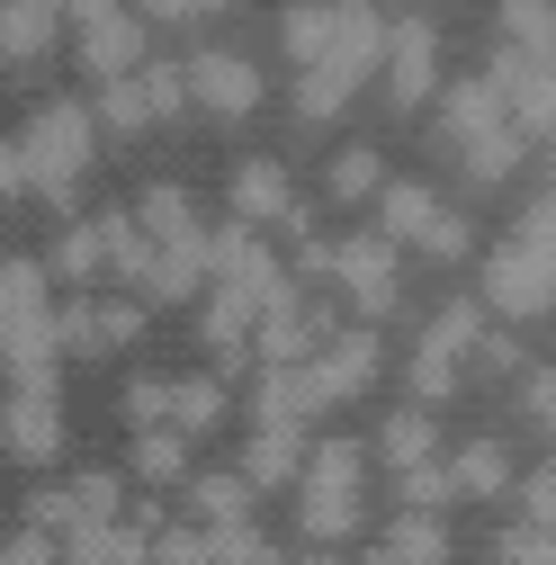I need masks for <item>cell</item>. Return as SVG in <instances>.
Segmentation results:
<instances>
[{"label": "cell", "mask_w": 556, "mask_h": 565, "mask_svg": "<svg viewBox=\"0 0 556 565\" xmlns=\"http://www.w3.org/2000/svg\"><path fill=\"white\" fill-rule=\"evenodd\" d=\"M413 225H431V198L423 189H386V234H413Z\"/></svg>", "instance_id": "cell-11"}, {"label": "cell", "mask_w": 556, "mask_h": 565, "mask_svg": "<svg viewBox=\"0 0 556 565\" xmlns=\"http://www.w3.org/2000/svg\"><path fill=\"white\" fill-rule=\"evenodd\" d=\"M0 565H45V547H36V539H10V547H0Z\"/></svg>", "instance_id": "cell-18"}, {"label": "cell", "mask_w": 556, "mask_h": 565, "mask_svg": "<svg viewBox=\"0 0 556 565\" xmlns=\"http://www.w3.org/2000/svg\"><path fill=\"white\" fill-rule=\"evenodd\" d=\"M54 10H73V19H82V28H90V19H99V10H117V0H54Z\"/></svg>", "instance_id": "cell-19"}, {"label": "cell", "mask_w": 556, "mask_h": 565, "mask_svg": "<svg viewBox=\"0 0 556 565\" xmlns=\"http://www.w3.org/2000/svg\"><path fill=\"white\" fill-rule=\"evenodd\" d=\"M197 10H216V0H197Z\"/></svg>", "instance_id": "cell-21"}, {"label": "cell", "mask_w": 556, "mask_h": 565, "mask_svg": "<svg viewBox=\"0 0 556 565\" xmlns=\"http://www.w3.org/2000/svg\"><path fill=\"white\" fill-rule=\"evenodd\" d=\"M82 54H90V73H99V82H126L135 63H145V28H135L126 10H99V19L82 28Z\"/></svg>", "instance_id": "cell-2"}, {"label": "cell", "mask_w": 556, "mask_h": 565, "mask_svg": "<svg viewBox=\"0 0 556 565\" xmlns=\"http://www.w3.org/2000/svg\"><path fill=\"white\" fill-rule=\"evenodd\" d=\"M234 206H243V216H288V180L260 171V162H243L234 171Z\"/></svg>", "instance_id": "cell-7"}, {"label": "cell", "mask_w": 556, "mask_h": 565, "mask_svg": "<svg viewBox=\"0 0 556 565\" xmlns=\"http://www.w3.org/2000/svg\"><path fill=\"white\" fill-rule=\"evenodd\" d=\"M386 54H395V90H404V99H423V90H431V36H423V28H404V36H386Z\"/></svg>", "instance_id": "cell-6"}, {"label": "cell", "mask_w": 556, "mask_h": 565, "mask_svg": "<svg viewBox=\"0 0 556 565\" xmlns=\"http://www.w3.org/2000/svg\"><path fill=\"white\" fill-rule=\"evenodd\" d=\"M54 431H63V422H54V395H45V386H19V404H10V449H19V458H45Z\"/></svg>", "instance_id": "cell-4"}, {"label": "cell", "mask_w": 556, "mask_h": 565, "mask_svg": "<svg viewBox=\"0 0 556 565\" xmlns=\"http://www.w3.org/2000/svg\"><path fill=\"white\" fill-rule=\"evenodd\" d=\"M99 117L135 135V126H145V117H153V108H145V82H108V90H99Z\"/></svg>", "instance_id": "cell-9"}, {"label": "cell", "mask_w": 556, "mask_h": 565, "mask_svg": "<svg viewBox=\"0 0 556 565\" xmlns=\"http://www.w3.org/2000/svg\"><path fill=\"white\" fill-rule=\"evenodd\" d=\"M145 476H180V440H171V431L145 440Z\"/></svg>", "instance_id": "cell-16"}, {"label": "cell", "mask_w": 556, "mask_h": 565, "mask_svg": "<svg viewBox=\"0 0 556 565\" xmlns=\"http://www.w3.org/2000/svg\"><path fill=\"white\" fill-rule=\"evenodd\" d=\"M54 260H63V278H90L108 252H99V234H63V252H54Z\"/></svg>", "instance_id": "cell-12"}, {"label": "cell", "mask_w": 556, "mask_h": 565, "mask_svg": "<svg viewBox=\"0 0 556 565\" xmlns=\"http://www.w3.org/2000/svg\"><path fill=\"white\" fill-rule=\"evenodd\" d=\"M189 90H197L206 108H225V117H243V108L260 99V73H252L243 54H197V63H189Z\"/></svg>", "instance_id": "cell-3"}, {"label": "cell", "mask_w": 556, "mask_h": 565, "mask_svg": "<svg viewBox=\"0 0 556 565\" xmlns=\"http://www.w3.org/2000/svg\"><path fill=\"white\" fill-rule=\"evenodd\" d=\"M19 162H28V189H73L82 162H90V117L82 108H36L28 135H19Z\"/></svg>", "instance_id": "cell-1"}, {"label": "cell", "mask_w": 556, "mask_h": 565, "mask_svg": "<svg viewBox=\"0 0 556 565\" xmlns=\"http://www.w3.org/2000/svg\"><path fill=\"white\" fill-rule=\"evenodd\" d=\"M332 10H341V0H332Z\"/></svg>", "instance_id": "cell-22"}, {"label": "cell", "mask_w": 556, "mask_h": 565, "mask_svg": "<svg viewBox=\"0 0 556 565\" xmlns=\"http://www.w3.org/2000/svg\"><path fill=\"white\" fill-rule=\"evenodd\" d=\"M73 565H145V539H117V530H90L73 547Z\"/></svg>", "instance_id": "cell-8"}, {"label": "cell", "mask_w": 556, "mask_h": 565, "mask_svg": "<svg viewBox=\"0 0 556 565\" xmlns=\"http://www.w3.org/2000/svg\"><path fill=\"white\" fill-rule=\"evenodd\" d=\"M145 10H153V19H189V10H197V0H145Z\"/></svg>", "instance_id": "cell-20"}, {"label": "cell", "mask_w": 556, "mask_h": 565, "mask_svg": "<svg viewBox=\"0 0 556 565\" xmlns=\"http://www.w3.org/2000/svg\"><path fill=\"white\" fill-rule=\"evenodd\" d=\"M288 467H297V440H288V422H269L252 440V476H288Z\"/></svg>", "instance_id": "cell-10"}, {"label": "cell", "mask_w": 556, "mask_h": 565, "mask_svg": "<svg viewBox=\"0 0 556 565\" xmlns=\"http://www.w3.org/2000/svg\"><path fill=\"white\" fill-rule=\"evenodd\" d=\"M197 503H206V521H234V512H243V484H234V476H206Z\"/></svg>", "instance_id": "cell-13"}, {"label": "cell", "mask_w": 556, "mask_h": 565, "mask_svg": "<svg viewBox=\"0 0 556 565\" xmlns=\"http://www.w3.org/2000/svg\"><path fill=\"white\" fill-rule=\"evenodd\" d=\"M171 413L189 422V431H197V422H216V386H171Z\"/></svg>", "instance_id": "cell-14"}, {"label": "cell", "mask_w": 556, "mask_h": 565, "mask_svg": "<svg viewBox=\"0 0 556 565\" xmlns=\"http://www.w3.org/2000/svg\"><path fill=\"white\" fill-rule=\"evenodd\" d=\"M28 189V162H19V145H0V198H19Z\"/></svg>", "instance_id": "cell-17"}, {"label": "cell", "mask_w": 556, "mask_h": 565, "mask_svg": "<svg viewBox=\"0 0 556 565\" xmlns=\"http://www.w3.org/2000/svg\"><path fill=\"white\" fill-rule=\"evenodd\" d=\"M153 556H162V565H206V556H216V547H206V539H189V530H171V539H162Z\"/></svg>", "instance_id": "cell-15"}, {"label": "cell", "mask_w": 556, "mask_h": 565, "mask_svg": "<svg viewBox=\"0 0 556 565\" xmlns=\"http://www.w3.org/2000/svg\"><path fill=\"white\" fill-rule=\"evenodd\" d=\"M54 36V0H0V54H36Z\"/></svg>", "instance_id": "cell-5"}]
</instances>
